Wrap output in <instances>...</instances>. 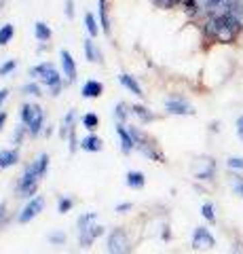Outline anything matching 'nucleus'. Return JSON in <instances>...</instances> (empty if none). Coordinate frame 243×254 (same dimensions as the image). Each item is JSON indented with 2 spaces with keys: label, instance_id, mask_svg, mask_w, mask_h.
<instances>
[{
  "label": "nucleus",
  "instance_id": "obj_1",
  "mask_svg": "<svg viewBox=\"0 0 243 254\" xmlns=\"http://www.w3.org/2000/svg\"><path fill=\"white\" fill-rule=\"evenodd\" d=\"M243 30V0H229L222 9L209 13L203 32L209 41L229 45L241 34Z\"/></svg>",
  "mask_w": 243,
  "mask_h": 254
},
{
  "label": "nucleus",
  "instance_id": "obj_2",
  "mask_svg": "<svg viewBox=\"0 0 243 254\" xmlns=\"http://www.w3.org/2000/svg\"><path fill=\"white\" fill-rule=\"evenodd\" d=\"M49 155L47 153H41L30 165H26V170H23L21 178L17 182V197H23V199H32L36 197V190H38V182L41 178L47 174L49 170Z\"/></svg>",
  "mask_w": 243,
  "mask_h": 254
},
{
  "label": "nucleus",
  "instance_id": "obj_3",
  "mask_svg": "<svg viewBox=\"0 0 243 254\" xmlns=\"http://www.w3.org/2000/svg\"><path fill=\"white\" fill-rule=\"evenodd\" d=\"M30 76L34 78V81H41L47 89H51V95H57L61 91V74L59 70L55 68V64L53 62H41L36 64L34 68H30Z\"/></svg>",
  "mask_w": 243,
  "mask_h": 254
},
{
  "label": "nucleus",
  "instance_id": "obj_4",
  "mask_svg": "<svg viewBox=\"0 0 243 254\" xmlns=\"http://www.w3.org/2000/svg\"><path fill=\"white\" fill-rule=\"evenodd\" d=\"M21 125H26L30 136H38L45 127V110L38 104H23L21 106Z\"/></svg>",
  "mask_w": 243,
  "mask_h": 254
},
{
  "label": "nucleus",
  "instance_id": "obj_5",
  "mask_svg": "<svg viewBox=\"0 0 243 254\" xmlns=\"http://www.w3.org/2000/svg\"><path fill=\"white\" fill-rule=\"evenodd\" d=\"M106 250H108V254H131L129 235L125 233L121 227L112 229L106 237Z\"/></svg>",
  "mask_w": 243,
  "mask_h": 254
},
{
  "label": "nucleus",
  "instance_id": "obj_6",
  "mask_svg": "<svg viewBox=\"0 0 243 254\" xmlns=\"http://www.w3.org/2000/svg\"><path fill=\"white\" fill-rule=\"evenodd\" d=\"M191 246H193V250H214L216 248V237L209 231V227L199 225V227H194V231H193Z\"/></svg>",
  "mask_w": 243,
  "mask_h": 254
},
{
  "label": "nucleus",
  "instance_id": "obj_7",
  "mask_svg": "<svg viewBox=\"0 0 243 254\" xmlns=\"http://www.w3.org/2000/svg\"><path fill=\"white\" fill-rule=\"evenodd\" d=\"M163 106H165L167 115H176V117H191V115H194L193 104H188L182 95H169V98L163 102Z\"/></svg>",
  "mask_w": 243,
  "mask_h": 254
},
{
  "label": "nucleus",
  "instance_id": "obj_8",
  "mask_svg": "<svg viewBox=\"0 0 243 254\" xmlns=\"http://www.w3.org/2000/svg\"><path fill=\"white\" fill-rule=\"evenodd\" d=\"M43 210H45V197L36 195V197H32V199H28V203L23 205V210L19 212V216H17V222L19 225H28V222L34 220Z\"/></svg>",
  "mask_w": 243,
  "mask_h": 254
},
{
  "label": "nucleus",
  "instance_id": "obj_9",
  "mask_svg": "<svg viewBox=\"0 0 243 254\" xmlns=\"http://www.w3.org/2000/svg\"><path fill=\"white\" fill-rule=\"evenodd\" d=\"M104 235V227L97 225V222H93L89 229H85V231H78V246L81 248H91L93 242L97 240V237Z\"/></svg>",
  "mask_w": 243,
  "mask_h": 254
},
{
  "label": "nucleus",
  "instance_id": "obj_10",
  "mask_svg": "<svg viewBox=\"0 0 243 254\" xmlns=\"http://www.w3.org/2000/svg\"><path fill=\"white\" fill-rule=\"evenodd\" d=\"M229 2V0H184V4L188 6V9L193 11H207V13H216L218 9H222V6Z\"/></svg>",
  "mask_w": 243,
  "mask_h": 254
},
{
  "label": "nucleus",
  "instance_id": "obj_11",
  "mask_svg": "<svg viewBox=\"0 0 243 254\" xmlns=\"http://www.w3.org/2000/svg\"><path fill=\"white\" fill-rule=\"evenodd\" d=\"M59 62H61V72H64L66 81L72 83L76 78V62L72 58V53H70L68 49H61L59 51Z\"/></svg>",
  "mask_w": 243,
  "mask_h": 254
},
{
  "label": "nucleus",
  "instance_id": "obj_12",
  "mask_svg": "<svg viewBox=\"0 0 243 254\" xmlns=\"http://www.w3.org/2000/svg\"><path fill=\"white\" fill-rule=\"evenodd\" d=\"M81 93H83V98H87V100H96L104 93V83L96 81V78H89V81L81 87Z\"/></svg>",
  "mask_w": 243,
  "mask_h": 254
},
{
  "label": "nucleus",
  "instance_id": "obj_13",
  "mask_svg": "<svg viewBox=\"0 0 243 254\" xmlns=\"http://www.w3.org/2000/svg\"><path fill=\"white\" fill-rule=\"evenodd\" d=\"M119 83L127 89L129 93H133V95H138V98H144V89H142V85L138 83V78L136 76H131V74H125V72H121L119 74Z\"/></svg>",
  "mask_w": 243,
  "mask_h": 254
},
{
  "label": "nucleus",
  "instance_id": "obj_14",
  "mask_svg": "<svg viewBox=\"0 0 243 254\" xmlns=\"http://www.w3.org/2000/svg\"><path fill=\"white\" fill-rule=\"evenodd\" d=\"M116 133L121 138V150L123 155H131V150H136V142H133L129 129L125 125H116Z\"/></svg>",
  "mask_w": 243,
  "mask_h": 254
},
{
  "label": "nucleus",
  "instance_id": "obj_15",
  "mask_svg": "<svg viewBox=\"0 0 243 254\" xmlns=\"http://www.w3.org/2000/svg\"><path fill=\"white\" fill-rule=\"evenodd\" d=\"M17 161H19V148H17V146L0 150V170L13 168V165L17 163Z\"/></svg>",
  "mask_w": 243,
  "mask_h": 254
},
{
  "label": "nucleus",
  "instance_id": "obj_16",
  "mask_svg": "<svg viewBox=\"0 0 243 254\" xmlns=\"http://www.w3.org/2000/svg\"><path fill=\"white\" fill-rule=\"evenodd\" d=\"M125 185H127L129 189H133V190L144 189V185H146L144 172H140V170H131V172H127V174H125Z\"/></svg>",
  "mask_w": 243,
  "mask_h": 254
},
{
  "label": "nucleus",
  "instance_id": "obj_17",
  "mask_svg": "<svg viewBox=\"0 0 243 254\" xmlns=\"http://www.w3.org/2000/svg\"><path fill=\"white\" fill-rule=\"evenodd\" d=\"M81 148L87 150V153H99V150L104 148V140H101L97 133H89V136H85L81 140Z\"/></svg>",
  "mask_w": 243,
  "mask_h": 254
},
{
  "label": "nucleus",
  "instance_id": "obj_18",
  "mask_svg": "<svg viewBox=\"0 0 243 254\" xmlns=\"http://www.w3.org/2000/svg\"><path fill=\"white\" fill-rule=\"evenodd\" d=\"M74 121H76V113H74V110H68L66 117L61 119V123H59V136L64 138V140H68L70 133L76 129V127H74Z\"/></svg>",
  "mask_w": 243,
  "mask_h": 254
},
{
  "label": "nucleus",
  "instance_id": "obj_19",
  "mask_svg": "<svg viewBox=\"0 0 243 254\" xmlns=\"http://www.w3.org/2000/svg\"><path fill=\"white\" fill-rule=\"evenodd\" d=\"M97 13H99V26L106 34H110V15H108V0H97Z\"/></svg>",
  "mask_w": 243,
  "mask_h": 254
},
{
  "label": "nucleus",
  "instance_id": "obj_20",
  "mask_svg": "<svg viewBox=\"0 0 243 254\" xmlns=\"http://www.w3.org/2000/svg\"><path fill=\"white\" fill-rule=\"evenodd\" d=\"M83 49H85V58H87V62H91V64L101 62V53L96 47V43H93V38H87V41L83 43Z\"/></svg>",
  "mask_w": 243,
  "mask_h": 254
},
{
  "label": "nucleus",
  "instance_id": "obj_21",
  "mask_svg": "<svg viewBox=\"0 0 243 254\" xmlns=\"http://www.w3.org/2000/svg\"><path fill=\"white\" fill-rule=\"evenodd\" d=\"M214 176H216V163L211 159H205V165L194 172V178L197 180H214Z\"/></svg>",
  "mask_w": 243,
  "mask_h": 254
},
{
  "label": "nucleus",
  "instance_id": "obj_22",
  "mask_svg": "<svg viewBox=\"0 0 243 254\" xmlns=\"http://www.w3.org/2000/svg\"><path fill=\"white\" fill-rule=\"evenodd\" d=\"M34 36H36V41H41V43H49L51 36H53V32H51V28L47 26L45 21H36L34 23Z\"/></svg>",
  "mask_w": 243,
  "mask_h": 254
},
{
  "label": "nucleus",
  "instance_id": "obj_23",
  "mask_svg": "<svg viewBox=\"0 0 243 254\" xmlns=\"http://www.w3.org/2000/svg\"><path fill=\"white\" fill-rule=\"evenodd\" d=\"M129 115H131V106H127L125 102H119V104L112 108V117L116 119V125H123Z\"/></svg>",
  "mask_w": 243,
  "mask_h": 254
},
{
  "label": "nucleus",
  "instance_id": "obj_24",
  "mask_svg": "<svg viewBox=\"0 0 243 254\" xmlns=\"http://www.w3.org/2000/svg\"><path fill=\"white\" fill-rule=\"evenodd\" d=\"M93 222H97V214L96 212H85V214L78 216L76 227H78V231H85V229H89Z\"/></svg>",
  "mask_w": 243,
  "mask_h": 254
},
{
  "label": "nucleus",
  "instance_id": "obj_25",
  "mask_svg": "<svg viewBox=\"0 0 243 254\" xmlns=\"http://www.w3.org/2000/svg\"><path fill=\"white\" fill-rule=\"evenodd\" d=\"M85 26H87L89 38H96V36L99 34V30H101V26L97 23V19H96V15H93V13H87V15H85Z\"/></svg>",
  "mask_w": 243,
  "mask_h": 254
},
{
  "label": "nucleus",
  "instance_id": "obj_26",
  "mask_svg": "<svg viewBox=\"0 0 243 254\" xmlns=\"http://www.w3.org/2000/svg\"><path fill=\"white\" fill-rule=\"evenodd\" d=\"M131 115H136L140 121H144V123L154 121V115H152L146 106H140V104H131Z\"/></svg>",
  "mask_w": 243,
  "mask_h": 254
},
{
  "label": "nucleus",
  "instance_id": "obj_27",
  "mask_svg": "<svg viewBox=\"0 0 243 254\" xmlns=\"http://www.w3.org/2000/svg\"><path fill=\"white\" fill-rule=\"evenodd\" d=\"M15 36V26L13 23H4L2 28H0V47H6Z\"/></svg>",
  "mask_w": 243,
  "mask_h": 254
},
{
  "label": "nucleus",
  "instance_id": "obj_28",
  "mask_svg": "<svg viewBox=\"0 0 243 254\" xmlns=\"http://www.w3.org/2000/svg\"><path fill=\"white\" fill-rule=\"evenodd\" d=\"M201 216L205 218L209 225H214V222H216V205L211 201H203L201 203Z\"/></svg>",
  "mask_w": 243,
  "mask_h": 254
},
{
  "label": "nucleus",
  "instance_id": "obj_29",
  "mask_svg": "<svg viewBox=\"0 0 243 254\" xmlns=\"http://www.w3.org/2000/svg\"><path fill=\"white\" fill-rule=\"evenodd\" d=\"M83 127L85 129H89L91 133L99 127V117L96 113H87V115H83Z\"/></svg>",
  "mask_w": 243,
  "mask_h": 254
},
{
  "label": "nucleus",
  "instance_id": "obj_30",
  "mask_svg": "<svg viewBox=\"0 0 243 254\" xmlns=\"http://www.w3.org/2000/svg\"><path fill=\"white\" fill-rule=\"evenodd\" d=\"M21 93L23 95H43V87L36 81H30L26 85H21Z\"/></svg>",
  "mask_w": 243,
  "mask_h": 254
},
{
  "label": "nucleus",
  "instance_id": "obj_31",
  "mask_svg": "<svg viewBox=\"0 0 243 254\" xmlns=\"http://www.w3.org/2000/svg\"><path fill=\"white\" fill-rule=\"evenodd\" d=\"M231 189H233L235 195H239L241 199H243V176H241V174H233V178H231Z\"/></svg>",
  "mask_w": 243,
  "mask_h": 254
},
{
  "label": "nucleus",
  "instance_id": "obj_32",
  "mask_svg": "<svg viewBox=\"0 0 243 254\" xmlns=\"http://www.w3.org/2000/svg\"><path fill=\"white\" fill-rule=\"evenodd\" d=\"M72 208H74V201L70 199V197L64 195V197H59V199H57V212L59 214H68Z\"/></svg>",
  "mask_w": 243,
  "mask_h": 254
},
{
  "label": "nucleus",
  "instance_id": "obj_33",
  "mask_svg": "<svg viewBox=\"0 0 243 254\" xmlns=\"http://www.w3.org/2000/svg\"><path fill=\"white\" fill-rule=\"evenodd\" d=\"M226 168L233 172H243V157H229L226 159Z\"/></svg>",
  "mask_w": 243,
  "mask_h": 254
},
{
  "label": "nucleus",
  "instance_id": "obj_34",
  "mask_svg": "<svg viewBox=\"0 0 243 254\" xmlns=\"http://www.w3.org/2000/svg\"><path fill=\"white\" fill-rule=\"evenodd\" d=\"M47 240H49V244H53V246H64L66 244V233L64 231H53V233L47 235Z\"/></svg>",
  "mask_w": 243,
  "mask_h": 254
},
{
  "label": "nucleus",
  "instance_id": "obj_35",
  "mask_svg": "<svg viewBox=\"0 0 243 254\" xmlns=\"http://www.w3.org/2000/svg\"><path fill=\"white\" fill-rule=\"evenodd\" d=\"M28 133V129H26V125H17L15 127V133H13V138H11V142L15 146L19 148V144H21V140H23V136Z\"/></svg>",
  "mask_w": 243,
  "mask_h": 254
},
{
  "label": "nucleus",
  "instance_id": "obj_36",
  "mask_svg": "<svg viewBox=\"0 0 243 254\" xmlns=\"http://www.w3.org/2000/svg\"><path fill=\"white\" fill-rule=\"evenodd\" d=\"M15 68H17V60H6L0 66V76H9L11 72H15Z\"/></svg>",
  "mask_w": 243,
  "mask_h": 254
},
{
  "label": "nucleus",
  "instance_id": "obj_37",
  "mask_svg": "<svg viewBox=\"0 0 243 254\" xmlns=\"http://www.w3.org/2000/svg\"><path fill=\"white\" fill-rule=\"evenodd\" d=\"M6 210H9L6 201H0V227H2L6 222V218H9V212H6Z\"/></svg>",
  "mask_w": 243,
  "mask_h": 254
},
{
  "label": "nucleus",
  "instance_id": "obj_38",
  "mask_svg": "<svg viewBox=\"0 0 243 254\" xmlns=\"http://www.w3.org/2000/svg\"><path fill=\"white\" fill-rule=\"evenodd\" d=\"M131 208H133V203H131V201H125V203H119V205H116L114 212L125 214V212H131Z\"/></svg>",
  "mask_w": 243,
  "mask_h": 254
},
{
  "label": "nucleus",
  "instance_id": "obj_39",
  "mask_svg": "<svg viewBox=\"0 0 243 254\" xmlns=\"http://www.w3.org/2000/svg\"><path fill=\"white\" fill-rule=\"evenodd\" d=\"M66 17L74 19V0H66Z\"/></svg>",
  "mask_w": 243,
  "mask_h": 254
},
{
  "label": "nucleus",
  "instance_id": "obj_40",
  "mask_svg": "<svg viewBox=\"0 0 243 254\" xmlns=\"http://www.w3.org/2000/svg\"><path fill=\"white\" fill-rule=\"evenodd\" d=\"M235 129H237V138L243 142V115L237 119V123H235Z\"/></svg>",
  "mask_w": 243,
  "mask_h": 254
},
{
  "label": "nucleus",
  "instance_id": "obj_41",
  "mask_svg": "<svg viewBox=\"0 0 243 254\" xmlns=\"http://www.w3.org/2000/svg\"><path fill=\"white\" fill-rule=\"evenodd\" d=\"M6 98H9V89H6V87H2V89H0V106H2L4 102H6Z\"/></svg>",
  "mask_w": 243,
  "mask_h": 254
},
{
  "label": "nucleus",
  "instance_id": "obj_42",
  "mask_svg": "<svg viewBox=\"0 0 243 254\" xmlns=\"http://www.w3.org/2000/svg\"><path fill=\"white\" fill-rule=\"evenodd\" d=\"M161 237H163V240H171V231H169V227H167V225L163 227V233H161Z\"/></svg>",
  "mask_w": 243,
  "mask_h": 254
},
{
  "label": "nucleus",
  "instance_id": "obj_43",
  "mask_svg": "<svg viewBox=\"0 0 243 254\" xmlns=\"http://www.w3.org/2000/svg\"><path fill=\"white\" fill-rule=\"evenodd\" d=\"M4 123H6V113H0V131H2Z\"/></svg>",
  "mask_w": 243,
  "mask_h": 254
},
{
  "label": "nucleus",
  "instance_id": "obj_44",
  "mask_svg": "<svg viewBox=\"0 0 243 254\" xmlns=\"http://www.w3.org/2000/svg\"><path fill=\"white\" fill-rule=\"evenodd\" d=\"M159 2H163V4H176L178 0H159Z\"/></svg>",
  "mask_w": 243,
  "mask_h": 254
}]
</instances>
